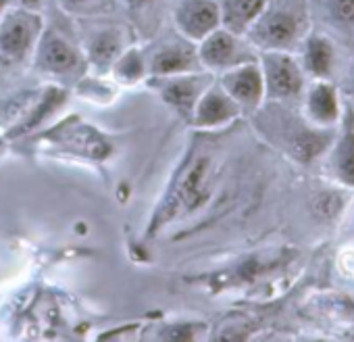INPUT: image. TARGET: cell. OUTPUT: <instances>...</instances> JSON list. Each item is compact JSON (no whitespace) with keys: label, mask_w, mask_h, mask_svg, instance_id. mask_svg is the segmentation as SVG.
<instances>
[{"label":"cell","mask_w":354,"mask_h":342,"mask_svg":"<svg viewBox=\"0 0 354 342\" xmlns=\"http://www.w3.org/2000/svg\"><path fill=\"white\" fill-rule=\"evenodd\" d=\"M11 7V0H0V17H3V13Z\"/></svg>","instance_id":"obj_28"},{"label":"cell","mask_w":354,"mask_h":342,"mask_svg":"<svg viewBox=\"0 0 354 342\" xmlns=\"http://www.w3.org/2000/svg\"><path fill=\"white\" fill-rule=\"evenodd\" d=\"M219 86L236 100L242 113H257L265 105V82L259 59L223 71Z\"/></svg>","instance_id":"obj_11"},{"label":"cell","mask_w":354,"mask_h":342,"mask_svg":"<svg viewBox=\"0 0 354 342\" xmlns=\"http://www.w3.org/2000/svg\"><path fill=\"white\" fill-rule=\"evenodd\" d=\"M213 156L211 154H196L186 161L182 171L171 184L169 195L160 203L158 211L150 219L148 234L160 230L169 222L196 213L203 209L211 195H213Z\"/></svg>","instance_id":"obj_3"},{"label":"cell","mask_w":354,"mask_h":342,"mask_svg":"<svg viewBox=\"0 0 354 342\" xmlns=\"http://www.w3.org/2000/svg\"><path fill=\"white\" fill-rule=\"evenodd\" d=\"M17 3H19V7H24V9L40 11V9H42V3H44V0H17Z\"/></svg>","instance_id":"obj_27"},{"label":"cell","mask_w":354,"mask_h":342,"mask_svg":"<svg viewBox=\"0 0 354 342\" xmlns=\"http://www.w3.org/2000/svg\"><path fill=\"white\" fill-rule=\"evenodd\" d=\"M209 78L203 75H162L158 84V92L162 100L171 107H175L182 113H194V107L201 98V94L207 90Z\"/></svg>","instance_id":"obj_16"},{"label":"cell","mask_w":354,"mask_h":342,"mask_svg":"<svg viewBox=\"0 0 354 342\" xmlns=\"http://www.w3.org/2000/svg\"><path fill=\"white\" fill-rule=\"evenodd\" d=\"M294 55L308 80H333L337 73V44L317 30H308Z\"/></svg>","instance_id":"obj_14"},{"label":"cell","mask_w":354,"mask_h":342,"mask_svg":"<svg viewBox=\"0 0 354 342\" xmlns=\"http://www.w3.org/2000/svg\"><path fill=\"white\" fill-rule=\"evenodd\" d=\"M242 115L240 107L236 105V100L221 88H207L196 107H194V125L198 127H219L225 123H232L234 119H238Z\"/></svg>","instance_id":"obj_15"},{"label":"cell","mask_w":354,"mask_h":342,"mask_svg":"<svg viewBox=\"0 0 354 342\" xmlns=\"http://www.w3.org/2000/svg\"><path fill=\"white\" fill-rule=\"evenodd\" d=\"M148 71L162 78V75H180V73H192L201 65L196 44L184 38L180 32L167 36L160 40L154 48L150 59H146Z\"/></svg>","instance_id":"obj_10"},{"label":"cell","mask_w":354,"mask_h":342,"mask_svg":"<svg viewBox=\"0 0 354 342\" xmlns=\"http://www.w3.org/2000/svg\"><path fill=\"white\" fill-rule=\"evenodd\" d=\"M48 138L61 144L71 146L73 150L90 156V159H104L111 152L109 142L98 136L90 125L86 123H73V121H65L63 125H59L57 129L48 132Z\"/></svg>","instance_id":"obj_18"},{"label":"cell","mask_w":354,"mask_h":342,"mask_svg":"<svg viewBox=\"0 0 354 342\" xmlns=\"http://www.w3.org/2000/svg\"><path fill=\"white\" fill-rule=\"evenodd\" d=\"M36 59L40 69L55 75H77L84 69L80 51L59 30H42L36 44Z\"/></svg>","instance_id":"obj_12"},{"label":"cell","mask_w":354,"mask_h":342,"mask_svg":"<svg viewBox=\"0 0 354 342\" xmlns=\"http://www.w3.org/2000/svg\"><path fill=\"white\" fill-rule=\"evenodd\" d=\"M325 178L348 192H354V105L344 100V113L335 125L331 144L319 161Z\"/></svg>","instance_id":"obj_6"},{"label":"cell","mask_w":354,"mask_h":342,"mask_svg":"<svg viewBox=\"0 0 354 342\" xmlns=\"http://www.w3.org/2000/svg\"><path fill=\"white\" fill-rule=\"evenodd\" d=\"M59 7L73 17L90 19L109 13V0H57Z\"/></svg>","instance_id":"obj_23"},{"label":"cell","mask_w":354,"mask_h":342,"mask_svg":"<svg viewBox=\"0 0 354 342\" xmlns=\"http://www.w3.org/2000/svg\"><path fill=\"white\" fill-rule=\"evenodd\" d=\"M198 59L203 67L227 71L248 61L259 59V51L248 42L246 36H238L225 28H217L205 40L198 42Z\"/></svg>","instance_id":"obj_7"},{"label":"cell","mask_w":354,"mask_h":342,"mask_svg":"<svg viewBox=\"0 0 354 342\" xmlns=\"http://www.w3.org/2000/svg\"><path fill=\"white\" fill-rule=\"evenodd\" d=\"M129 19L142 32H154L158 28L165 0H121Z\"/></svg>","instance_id":"obj_21"},{"label":"cell","mask_w":354,"mask_h":342,"mask_svg":"<svg viewBox=\"0 0 354 342\" xmlns=\"http://www.w3.org/2000/svg\"><path fill=\"white\" fill-rule=\"evenodd\" d=\"M96 28L88 34V59L98 69H109L115 65L119 55L123 53V32L117 24L102 21L94 24Z\"/></svg>","instance_id":"obj_17"},{"label":"cell","mask_w":354,"mask_h":342,"mask_svg":"<svg viewBox=\"0 0 354 342\" xmlns=\"http://www.w3.org/2000/svg\"><path fill=\"white\" fill-rule=\"evenodd\" d=\"M65 92L63 90H59V88H46L44 92H42V96L36 100V102H32L30 105V113L17 123V125H13V129L9 132V136L11 138H15V136H24V134H28V132H32L36 125H40L53 111H57L63 102H65Z\"/></svg>","instance_id":"obj_20"},{"label":"cell","mask_w":354,"mask_h":342,"mask_svg":"<svg viewBox=\"0 0 354 342\" xmlns=\"http://www.w3.org/2000/svg\"><path fill=\"white\" fill-rule=\"evenodd\" d=\"M342 232L346 234V242H354V199L346 203L342 213Z\"/></svg>","instance_id":"obj_25"},{"label":"cell","mask_w":354,"mask_h":342,"mask_svg":"<svg viewBox=\"0 0 354 342\" xmlns=\"http://www.w3.org/2000/svg\"><path fill=\"white\" fill-rule=\"evenodd\" d=\"M308 30L306 0H267L261 15L246 32V38L259 53H296Z\"/></svg>","instance_id":"obj_2"},{"label":"cell","mask_w":354,"mask_h":342,"mask_svg":"<svg viewBox=\"0 0 354 342\" xmlns=\"http://www.w3.org/2000/svg\"><path fill=\"white\" fill-rule=\"evenodd\" d=\"M310 30L354 51V0H306Z\"/></svg>","instance_id":"obj_8"},{"label":"cell","mask_w":354,"mask_h":342,"mask_svg":"<svg viewBox=\"0 0 354 342\" xmlns=\"http://www.w3.org/2000/svg\"><path fill=\"white\" fill-rule=\"evenodd\" d=\"M173 21L177 32L196 44L221 28L217 0H177L173 7Z\"/></svg>","instance_id":"obj_13"},{"label":"cell","mask_w":354,"mask_h":342,"mask_svg":"<svg viewBox=\"0 0 354 342\" xmlns=\"http://www.w3.org/2000/svg\"><path fill=\"white\" fill-rule=\"evenodd\" d=\"M115 73L117 78L125 80V82H136L140 80L146 71H148V65H146V57L142 51L138 48H129V51H123L119 55V59L115 61Z\"/></svg>","instance_id":"obj_22"},{"label":"cell","mask_w":354,"mask_h":342,"mask_svg":"<svg viewBox=\"0 0 354 342\" xmlns=\"http://www.w3.org/2000/svg\"><path fill=\"white\" fill-rule=\"evenodd\" d=\"M259 65L265 82V102H300L308 78L304 75L294 53L263 51L259 53Z\"/></svg>","instance_id":"obj_4"},{"label":"cell","mask_w":354,"mask_h":342,"mask_svg":"<svg viewBox=\"0 0 354 342\" xmlns=\"http://www.w3.org/2000/svg\"><path fill=\"white\" fill-rule=\"evenodd\" d=\"M337 88H339V86H337ZM339 92H342L344 100H348V102L354 105V61H352V65L348 67V71H346V75H344V84H342Z\"/></svg>","instance_id":"obj_26"},{"label":"cell","mask_w":354,"mask_h":342,"mask_svg":"<svg viewBox=\"0 0 354 342\" xmlns=\"http://www.w3.org/2000/svg\"><path fill=\"white\" fill-rule=\"evenodd\" d=\"M261 125H267L271 140L298 165H313L323 159L327 146L331 144L333 129H323L304 119L298 105L271 102Z\"/></svg>","instance_id":"obj_1"},{"label":"cell","mask_w":354,"mask_h":342,"mask_svg":"<svg viewBox=\"0 0 354 342\" xmlns=\"http://www.w3.org/2000/svg\"><path fill=\"white\" fill-rule=\"evenodd\" d=\"M298 107L313 125L333 129L344 113V96L333 80H308Z\"/></svg>","instance_id":"obj_9"},{"label":"cell","mask_w":354,"mask_h":342,"mask_svg":"<svg viewBox=\"0 0 354 342\" xmlns=\"http://www.w3.org/2000/svg\"><path fill=\"white\" fill-rule=\"evenodd\" d=\"M265 3L267 0H217L221 28L238 36H246L250 26L261 15Z\"/></svg>","instance_id":"obj_19"},{"label":"cell","mask_w":354,"mask_h":342,"mask_svg":"<svg viewBox=\"0 0 354 342\" xmlns=\"http://www.w3.org/2000/svg\"><path fill=\"white\" fill-rule=\"evenodd\" d=\"M337 267L344 276L354 278V242H344L337 253Z\"/></svg>","instance_id":"obj_24"},{"label":"cell","mask_w":354,"mask_h":342,"mask_svg":"<svg viewBox=\"0 0 354 342\" xmlns=\"http://www.w3.org/2000/svg\"><path fill=\"white\" fill-rule=\"evenodd\" d=\"M42 30L40 11L9 7L0 17V59L5 63L26 61L36 51Z\"/></svg>","instance_id":"obj_5"}]
</instances>
